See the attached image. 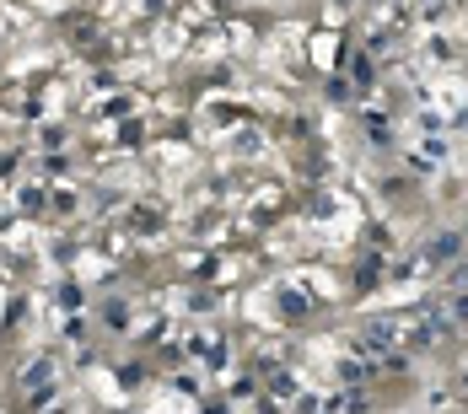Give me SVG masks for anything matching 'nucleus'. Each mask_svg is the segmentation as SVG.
Listing matches in <instances>:
<instances>
[{"mask_svg": "<svg viewBox=\"0 0 468 414\" xmlns=\"http://www.w3.org/2000/svg\"><path fill=\"white\" fill-rule=\"evenodd\" d=\"M452 253H458V237H441L436 248H431V258H452Z\"/></svg>", "mask_w": 468, "mask_h": 414, "instance_id": "obj_1", "label": "nucleus"}]
</instances>
